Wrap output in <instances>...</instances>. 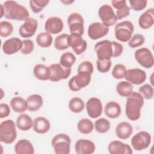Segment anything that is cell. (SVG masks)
Returning a JSON list of instances; mask_svg holds the SVG:
<instances>
[{
  "instance_id": "1",
  "label": "cell",
  "mask_w": 154,
  "mask_h": 154,
  "mask_svg": "<svg viewBox=\"0 0 154 154\" xmlns=\"http://www.w3.org/2000/svg\"><path fill=\"white\" fill-rule=\"evenodd\" d=\"M143 105L144 98L140 93L133 91L128 96L125 105V114L128 119L132 121L138 120Z\"/></svg>"
},
{
  "instance_id": "2",
  "label": "cell",
  "mask_w": 154,
  "mask_h": 154,
  "mask_svg": "<svg viewBox=\"0 0 154 154\" xmlns=\"http://www.w3.org/2000/svg\"><path fill=\"white\" fill-rule=\"evenodd\" d=\"M4 9V16L8 19L25 20L29 17V14L24 6L14 1H6L1 4Z\"/></svg>"
},
{
  "instance_id": "3",
  "label": "cell",
  "mask_w": 154,
  "mask_h": 154,
  "mask_svg": "<svg viewBox=\"0 0 154 154\" xmlns=\"http://www.w3.org/2000/svg\"><path fill=\"white\" fill-rule=\"evenodd\" d=\"M16 124L13 120L8 119L0 124V141L5 144H11L17 137Z\"/></svg>"
},
{
  "instance_id": "4",
  "label": "cell",
  "mask_w": 154,
  "mask_h": 154,
  "mask_svg": "<svg viewBox=\"0 0 154 154\" xmlns=\"http://www.w3.org/2000/svg\"><path fill=\"white\" fill-rule=\"evenodd\" d=\"M71 139L66 134L55 135L51 141L52 146L56 154H69L70 151Z\"/></svg>"
},
{
  "instance_id": "5",
  "label": "cell",
  "mask_w": 154,
  "mask_h": 154,
  "mask_svg": "<svg viewBox=\"0 0 154 154\" xmlns=\"http://www.w3.org/2000/svg\"><path fill=\"white\" fill-rule=\"evenodd\" d=\"M134 31L133 23L129 20L118 23L114 27L115 37L120 42H127L130 40Z\"/></svg>"
},
{
  "instance_id": "6",
  "label": "cell",
  "mask_w": 154,
  "mask_h": 154,
  "mask_svg": "<svg viewBox=\"0 0 154 154\" xmlns=\"http://www.w3.org/2000/svg\"><path fill=\"white\" fill-rule=\"evenodd\" d=\"M91 74L86 71H79L69 81L68 86L70 90L78 91L87 87L91 81Z\"/></svg>"
},
{
  "instance_id": "7",
  "label": "cell",
  "mask_w": 154,
  "mask_h": 154,
  "mask_svg": "<svg viewBox=\"0 0 154 154\" xmlns=\"http://www.w3.org/2000/svg\"><path fill=\"white\" fill-rule=\"evenodd\" d=\"M97 59L99 60H111L113 56V48L112 42L104 40L96 43L94 45Z\"/></svg>"
},
{
  "instance_id": "8",
  "label": "cell",
  "mask_w": 154,
  "mask_h": 154,
  "mask_svg": "<svg viewBox=\"0 0 154 154\" xmlns=\"http://www.w3.org/2000/svg\"><path fill=\"white\" fill-rule=\"evenodd\" d=\"M152 141L150 134L146 131H140L131 138V145L134 149L137 151L143 150L147 148Z\"/></svg>"
},
{
  "instance_id": "9",
  "label": "cell",
  "mask_w": 154,
  "mask_h": 154,
  "mask_svg": "<svg viewBox=\"0 0 154 154\" xmlns=\"http://www.w3.org/2000/svg\"><path fill=\"white\" fill-rule=\"evenodd\" d=\"M98 16L102 23L108 27L113 26L118 20L113 8L108 4H103L99 7Z\"/></svg>"
},
{
  "instance_id": "10",
  "label": "cell",
  "mask_w": 154,
  "mask_h": 154,
  "mask_svg": "<svg viewBox=\"0 0 154 154\" xmlns=\"http://www.w3.org/2000/svg\"><path fill=\"white\" fill-rule=\"evenodd\" d=\"M137 61L141 66L150 69L154 64V58L152 52L147 48H141L137 49L134 54Z\"/></svg>"
},
{
  "instance_id": "11",
  "label": "cell",
  "mask_w": 154,
  "mask_h": 154,
  "mask_svg": "<svg viewBox=\"0 0 154 154\" xmlns=\"http://www.w3.org/2000/svg\"><path fill=\"white\" fill-rule=\"evenodd\" d=\"M82 35L78 33H70L67 38V43L76 55L84 53L87 48V43L82 37Z\"/></svg>"
},
{
  "instance_id": "12",
  "label": "cell",
  "mask_w": 154,
  "mask_h": 154,
  "mask_svg": "<svg viewBox=\"0 0 154 154\" xmlns=\"http://www.w3.org/2000/svg\"><path fill=\"white\" fill-rule=\"evenodd\" d=\"M67 23L70 33H78L81 35L84 34V21L79 13H71L67 18Z\"/></svg>"
},
{
  "instance_id": "13",
  "label": "cell",
  "mask_w": 154,
  "mask_h": 154,
  "mask_svg": "<svg viewBox=\"0 0 154 154\" xmlns=\"http://www.w3.org/2000/svg\"><path fill=\"white\" fill-rule=\"evenodd\" d=\"M49 67L51 72L49 80L52 82H57L61 79H66L70 76L71 73V68H65L58 63L52 64Z\"/></svg>"
},
{
  "instance_id": "14",
  "label": "cell",
  "mask_w": 154,
  "mask_h": 154,
  "mask_svg": "<svg viewBox=\"0 0 154 154\" xmlns=\"http://www.w3.org/2000/svg\"><path fill=\"white\" fill-rule=\"evenodd\" d=\"M37 27V20L32 17H28L20 26L19 29V34L23 38H30L34 35Z\"/></svg>"
},
{
  "instance_id": "15",
  "label": "cell",
  "mask_w": 154,
  "mask_h": 154,
  "mask_svg": "<svg viewBox=\"0 0 154 154\" xmlns=\"http://www.w3.org/2000/svg\"><path fill=\"white\" fill-rule=\"evenodd\" d=\"M109 32V27L101 22H95L91 23L88 28V35L91 40H98L106 35Z\"/></svg>"
},
{
  "instance_id": "16",
  "label": "cell",
  "mask_w": 154,
  "mask_h": 154,
  "mask_svg": "<svg viewBox=\"0 0 154 154\" xmlns=\"http://www.w3.org/2000/svg\"><path fill=\"white\" fill-rule=\"evenodd\" d=\"M85 106L87 114L91 119H96L102 113V103L99 98L95 97L90 98L87 100Z\"/></svg>"
},
{
  "instance_id": "17",
  "label": "cell",
  "mask_w": 154,
  "mask_h": 154,
  "mask_svg": "<svg viewBox=\"0 0 154 154\" xmlns=\"http://www.w3.org/2000/svg\"><path fill=\"white\" fill-rule=\"evenodd\" d=\"M125 78L126 81L132 84L140 85L146 81L147 75L146 73L141 69H130L127 70Z\"/></svg>"
},
{
  "instance_id": "18",
  "label": "cell",
  "mask_w": 154,
  "mask_h": 154,
  "mask_svg": "<svg viewBox=\"0 0 154 154\" xmlns=\"http://www.w3.org/2000/svg\"><path fill=\"white\" fill-rule=\"evenodd\" d=\"M22 41L18 37H11L5 40L2 46L3 52L6 55H12L21 50Z\"/></svg>"
},
{
  "instance_id": "19",
  "label": "cell",
  "mask_w": 154,
  "mask_h": 154,
  "mask_svg": "<svg viewBox=\"0 0 154 154\" xmlns=\"http://www.w3.org/2000/svg\"><path fill=\"white\" fill-rule=\"evenodd\" d=\"M64 27V23L61 19L59 17H50L47 19L45 24V29L46 32L57 34L61 32Z\"/></svg>"
},
{
  "instance_id": "20",
  "label": "cell",
  "mask_w": 154,
  "mask_h": 154,
  "mask_svg": "<svg viewBox=\"0 0 154 154\" xmlns=\"http://www.w3.org/2000/svg\"><path fill=\"white\" fill-rule=\"evenodd\" d=\"M108 150L111 154H132L133 152L128 144L119 140L111 141L108 146Z\"/></svg>"
},
{
  "instance_id": "21",
  "label": "cell",
  "mask_w": 154,
  "mask_h": 154,
  "mask_svg": "<svg viewBox=\"0 0 154 154\" xmlns=\"http://www.w3.org/2000/svg\"><path fill=\"white\" fill-rule=\"evenodd\" d=\"M94 143L89 140L79 139L75 145V152L77 154H91L95 151Z\"/></svg>"
},
{
  "instance_id": "22",
  "label": "cell",
  "mask_w": 154,
  "mask_h": 154,
  "mask_svg": "<svg viewBox=\"0 0 154 154\" xmlns=\"http://www.w3.org/2000/svg\"><path fill=\"white\" fill-rule=\"evenodd\" d=\"M154 23V8H150L143 12L138 19V25L144 29H149Z\"/></svg>"
},
{
  "instance_id": "23",
  "label": "cell",
  "mask_w": 154,
  "mask_h": 154,
  "mask_svg": "<svg viewBox=\"0 0 154 154\" xmlns=\"http://www.w3.org/2000/svg\"><path fill=\"white\" fill-rule=\"evenodd\" d=\"M133 132L132 125L126 122L119 123L116 128V134L121 140H126L130 137Z\"/></svg>"
},
{
  "instance_id": "24",
  "label": "cell",
  "mask_w": 154,
  "mask_h": 154,
  "mask_svg": "<svg viewBox=\"0 0 154 154\" xmlns=\"http://www.w3.org/2000/svg\"><path fill=\"white\" fill-rule=\"evenodd\" d=\"M14 149L16 154H33L34 153L32 144L26 139L19 140L14 145Z\"/></svg>"
},
{
  "instance_id": "25",
  "label": "cell",
  "mask_w": 154,
  "mask_h": 154,
  "mask_svg": "<svg viewBox=\"0 0 154 154\" xmlns=\"http://www.w3.org/2000/svg\"><path fill=\"white\" fill-rule=\"evenodd\" d=\"M34 131L40 134H43L48 132L51 128V123L48 119L44 117H37L34 120Z\"/></svg>"
},
{
  "instance_id": "26",
  "label": "cell",
  "mask_w": 154,
  "mask_h": 154,
  "mask_svg": "<svg viewBox=\"0 0 154 154\" xmlns=\"http://www.w3.org/2000/svg\"><path fill=\"white\" fill-rule=\"evenodd\" d=\"M33 74L37 79L41 81L49 80L51 76L49 67L42 64H37L34 66Z\"/></svg>"
},
{
  "instance_id": "27",
  "label": "cell",
  "mask_w": 154,
  "mask_h": 154,
  "mask_svg": "<svg viewBox=\"0 0 154 154\" xmlns=\"http://www.w3.org/2000/svg\"><path fill=\"white\" fill-rule=\"evenodd\" d=\"M34 122L31 117L26 114H20L16 119V126L22 131H27L33 127Z\"/></svg>"
},
{
  "instance_id": "28",
  "label": "cell",
  "mask_w": 154,
  "mask_h": 154,
  "mask_svg": "<svg viewBox=\"0 0 154 154\" xmlns=\"http://www.w3.org/2000/svg\"><path fill=\"white\" fill-rule=\"evenodd\" d=\"M122 110L120 105L115 101L108 102L104 107L105 114L110 119H116L120 116Z\"/></svg>"
},
{
  "instance_id": "29",
  "label": "cell",
  "mask_w": 154,
  "mask_h": 154,
  "mask_svg": "<svg viewBox=\"0 0 154 154\" xmlns=\"http://www.w3.org/2000/svg\"><path fill=\"white\" fill-rule=\"evenodd\" d=\"M28 104V110L34 112L38 110L42 106L43 100L42 97L38 94H33L26 98Z\"/></svg>"
},
{
  "instance_id": "30",
  "label": "cell",
  "mask_w": 154,
  "mask_h": 154,
  "mask_svg": "<svg viewBox=\"0 0 154 154\" xmlns=\"http://www.w3.org/2000/svg\"><path fill=\"white\" fill-rule=\"evenodd\" d=\"M12 109L18 113H22L28 109V104L26 100L20 96L13 97L10 102Z\"/></svg>"
},
{
  "instance_id": "31",
  "label": "cell",
  "mask_w": 154,
  "mask_h": 154,
  "mask_svg": "<svg viewBox=\"0 0 154 154\" xmlns=\"http://www.w3.org/2000/svg\"><path fill=\"white\" fill-rule=\"evenodd\" d=\"M117 93L122 97H128L133 92V85L128 81L119 82L116 86Z\"/></svg>"
},
{
  "instance_id": "32",
  "label": "cell",
  "mask_w": 154,
  "mask_h": 154,
  "mask_svg": "<svg viewBox=\"0 0 154 154\" xmlns=\"http://www.w3.org/2000/svg\"><path fill=\"white\" fill-rule=\"evenodd\" d=\"M78 131L83 134H90L94 128V125L91 120L84 118L81 119L77 125Z\"/></svg>"
},
{
  "instance_id": "33",
  "label": "cell",
  "mask_w": 154,
  "mask_h": 154,
  "mask_svg": "<svg viewBox=\"0 0 154 154\" xmlns=\"http://www.w3.org/2000/svg\"><path fill=\"white\" fill-rule=\"evenodd\" d=\"M52 37L51 34L47 32H43L38 34L36 37L37 44L43 48H48L52 43Z\"/></svg>"
},
{
  "instance_id": "34",
  "label": "cell",
  "mask_w": 154,
  "mask_h": 154,
  "mask_svg": "<svg viewBox=\"0 0 154 154\" xmlns=\"http://www.w3.org/2000/svg\"><path fill=\"white\" fill-rule=\"evenodd\" d=\"M85 104L82 99L75 97L69 100V108L70 110L75 113H79L82 112L84 108Z\"/></svg>"
},
{
  "instance_id": "35",
  "label": "cell",
  "mask_w": 154,
  "mask_h": 154,
  "mask_svg": "<svg viewBox=\"0 0 154 154\" xmlns=\"http://www.w3.org/2000/svg\"><path fill=\"white\" fill-rule=\"evenodd\" d=\"M76 61V57L70 52L63 53L60 60V64L65 68H71Z\"/></svg>"
},
{
  "instance_id": "36",
  "label": "cell",
  "mask_w": 154,
  "mask_h": 154,
  "mask_svg": "<svg viewBox=\"0 0 154 154\" xmlns=\"http://www.w3.org/2000/svg\"><path fill=\"white\" fill-rule=\"evenodd\" d=\"M68 36L69 35L66 33L57 36L54 42L55 48L59 51H63L69 48V46L67 43Z\"/></svg>"
},
{
  "instance_id": "37",
  "label": "cell",
  "mask_w": 154,
  "mask_h": 154,
  "mask_svg": "<svg viewBox=\"0 0 154 154\" xmlns=\"http://www.w3.org/2000/svg\"><path fill=\"white\" fill-rule=\"evenodd\" d=\"M94 127L97 132L104 134L109 130L110 122L105 118H99L95 121Z\"/></svg>"
},
{
  "instance_id": "38",
  "label": "cell",
  "mask_w": 154,
  "mask_h": 154,
  "mask_svg": "<svg viewBox=\"0 0 154 154\" xmlns=\"http://www.w3.org/2000/svg\"><path fill=\"white\" fill-rule=\"evenodd\" d=\"M49 2V0H31L29 5L33 13H38L43 10Z\"/></svg>"
},
{
  "instance_id": "39",
  "label": "cell",
  "mask_w": 154,
  "mask_h": 154,
  "mask_svg": "<svg viewBox=\"0 0 154 154\" xmlns=\"http://www.w3.org/2000/svg\"><path fill=\"white\" fill-rule=\"evenodd\" d=\"M138 91L139 93L143 96V98L145 99H151L153 97L154 94V90L152 85L146 84L141 87H139L138 88Z\"/></svg>"
},
{
  "instance_id": "40",
  "label": "cell",
  "mask_w": 154,
  "mask_h": 154,
  "mask_svg": "<svg viewBox=\"0 0 154 154\" xmlns=\"http://www.w3.org/2000/svg\"><path fill=\"white\" fill-rule=\"evenodd\" d=\"M13 31L12 24L8 21H1L0 22V35L2 37L10 36Z\"/></svg>"
},
{
  "instance_id": "41",
  "label": "cell",
  "mask_w": 154,
  "mask_h": 154,
  "mask_svg": "<svg viewBox=\"0 0 154 154\" xmlns=\"http://www.w3.org/2000/svg\"><path fill=\"white\" fill-rule=\"evenodd\" d=\"M126 72L127 69L125 66L122 64H117L113 67L112 70V75L114 78L120 79L125 78Z\"/></svg>"
},
{
  "instance_id": "42",
  "label": "cell",
  "mask_w": 154,
  "mask_h": 154,
  "mask_svg": "<svg viewBox=\"0 0 154 154\" xmlns=\"http://www.w3.org/2000/svg\"><path fill=\"white\" fill-rule=\"evenodd\" d=\"M145 42L144 37L140 34L134 35L128 42V46L132 48H135L141 46Z\"/></svg>"
},
{
  "instance_id": "43",
  "label": "cell",
  "mask_w": 154,
  "mask_h": 154,
  "mask_svg": "<svg viewBox=\"0 0 154 154\" xmlns=\"http://www.w3.org/2000/svg\"><path fill=\"white\" fill-rule=\"evenodd\" d=\"M96 66L97 70L100 73L108 72L111 67V60H99L96 61Z\"/></svg>"
},
{
  "instance_id": "44",
  "label": "cell",
  "mask_w": 154,
  "mask_h": 154,
  "mask_svg": "<svg viewBox=\"0 0 154 154\" xmlns=\"http://www.w3.org/2000/svg\"><path fill=\"white\" fill-rule=\"evenodd\" d=\"M131 8L134 11H141L144 9L147 4V0H129Z\"/></svg>"
},
{
  "instance_id": "45",
  "label": "cell",
  "mask_w": 154,
  "mask_h": 154,
  "mask_svg": "<svg viewBox=\"0 0 154 154\" xmlns=\"http://www.w3.org/2000/svg\"><path fill=\"white\" fill-rule=\"evenodd\" d=\"M34 45L33 42L30 39H25L22 40V47L20 52L25 55L30 54L34 50Z\"/></svg>"
},
{
  "instance_id": "46",
  "label": "cell",
  "mask_w": 154,
  "mask_h": 154,
  "mask_svg": "<svg viewBox=\"0 0 154 154\" xmlns=\"http://www.w3.org/2000/svg\"><path fill=\"white\" fill-rule=\"evenodd\" d=\"M94 70L93 64L89 61H84L79 64L78 67V72L79 71H86L91 74L93 73Z\"/></svg>"
},
{
  "instance_id": "47",
  "label": "cell",
  "mask_w": 154,
  "mask_h": 154,
  "mask_svg": "<svg viewBox=\"0 0 154 154\" xmlns=\"http://www.w3.org/2000/svg\"><path fill=\"white\" fill-rule=\"evenodd\" d=\"M130 10H131V8L128 5L122 9L117 10L116 13L117 19L120 20L124 17L128 16L130 13Z\"/></svg>"
},
{
  "instance_id": "48",
  "label": "cell",
  "mask_w": 154,
  "mask_h": 154,
  "mask_svg": "<svg viewBox=\"0 0 154 154\" xmlns=\"http://www.w3.org/2000/svg\"><path fill=\"white\" fill-rule=\"evenodd\" d=\"M112 48H113V56L112 57H119L123 52V46L122 44L116 42H112Z\"/></svg>"
},
{
  "instance_id": "49",
  "label": "cell",
  "mask_w": 154,
  "mask_h": 154,
  "mask_svg": "<svg viewBox=\"0 0 154 154\" xmlns=\"http://www.w3.org/2000/svg\"><path fill=\"white\" fill-rule=\"evenodd\" d=\"M10 114V108L5 103H0V117L1 119L7 117Z\"/></svg>"
},
{
  "instance_id": "50",
  "label": "cell",
  "mask_w": 154,
  "mask_h": 154,
  "mask_svg": "<svg viewBox=\"0 0 154 154\" xmlns=\"http://www.w3.org/2000/svg\"><path fill=\"white\" fill-rule=\"evenodd\" d=\"M111 4L112 7L117 10H120L125 7L127 5L126 1V0H122V1H117V0H112L111 1Z\"/></svg>"
},
{
  "instance_id": "51",
  "label": "cell",
  "mask_w": 154,
  "mask_h": 154,
  "mask_svg": "<svg viewBox=\"0 0 154 154\" xmlns=\"http://www.w3.org/2000/svg\"><path fill=\"white\" fill-rule=\"evenodd\" d=\"M63 3H64V4H71V3H72V2H73V1H66V0H64V1H61Z\"/></svg>"
}]
</instances>
